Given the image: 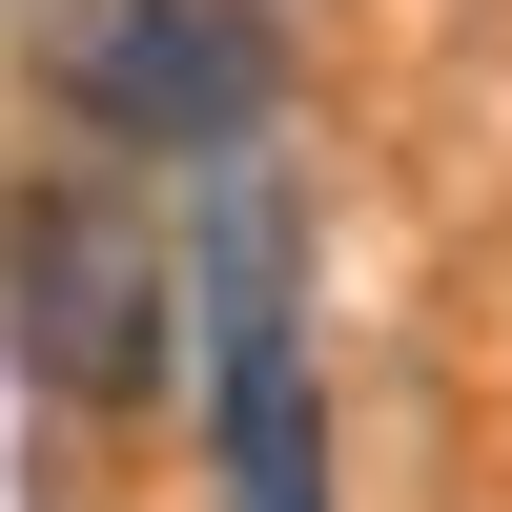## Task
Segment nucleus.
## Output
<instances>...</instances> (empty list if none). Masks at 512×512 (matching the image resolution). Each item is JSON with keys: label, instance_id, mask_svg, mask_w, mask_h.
<instances>
[{"label": "nucleus", "instance_id": "nucleus-1", "mask_svg": "<svg viewBox=\"0 0 512 512\" xmlns=\"http://www.w3.org/2000/svg\"><path fill=\"white\" fill-rule=\"evenodd\" d=\"M41 82H62L103 144L226 164L246 123L287 103V21L267 0H41Z\"/></svg>", "mask_w": 512, "mask_h": 512}, {"label": "nucleus", "instance_id": "nucleus-2", "mask_svg": "<svg viewBox=\"0 0 512 512\" xmlns=\"http://www.w3.org/2000/svg\"><path fill=\"white\" fill-rule=\"evenodd\" d=\"M0 308H21V369H41V390L123 410L164 369V246L123 226V205H82V185H21V205H0Z\"/></svg>", "mask_w": 512, "mask_h": 512}, {"label": "nucleus", "instance_id": "nucleus-3", "mask_svg": "<svg viewBox=\"0 0 512 512\" xmlns=\"http://www.w3.org/2000/svg\"><path fill=\"white\" fill-rule=\"evenodd\" d=\"M226 512H328V410L308 328H287V246L226 226Z\"/></svg>", "mask_w": 512, "mask_h": 512}]
</instances>
